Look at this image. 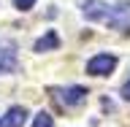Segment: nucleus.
Instances as JSON below:
<instances>
[{
  "label": "nucleus",
  "instance_id": "1",
  "mask_svg": "<svg viewBox=\"0 0 130 127\" xmlns=\"http://www.w3.org/2000/svg\"><path fill=\"white\" fill-rule=\"evenodd\" d=\"M52 97L60 108H76L87 100V89L84 87H54L52 89Z\"/></svg>",
  "mask_w": 130,
  "mask_h": 127
},
{
  "label": "nucleus",
  "instance_id": "2",
  "mask_svg": "<svg viewBox=\"0 0 130 127\" xmlns=\"http://www.w3.org/2000/svg\"><path fill=\"white\" fill-rule=\"evenodd\" d=\"M117 68V57L114 54H95L87 62V73L89 76H108Z\"/></svg>",
  "mask_w": 130,
  "mask_h": 127
},
{
  "label": "nucleus",
  "instance_id": "3",
  "mask_svg": "<svg viewBox=\"0 0 130 127\" xmlns=\"http://www.w3.org/2000/svg\"><path fill=\"white\" fill-rule=\"evenodd\" d=\"M81 11L89 22H108V16H111V6L103 3V0H87L81 6Z\"/></svg>",
  "mask_w": 130,
  "mask_h": 127
},
{
  "label": "nucleus",
  "instance_id": "4",
  "mask_svg": "<svg viewBox=\"0 0 130 127\" xmlns=\"http://www.w3.org/2000/svg\"><path fill=\"white\" fill-rule=\"evenodd\" d=\"M111 27H117V30L122 32H130V3H117V6H111V16H108V22Z\"/></svg>",
  "mask_w": 130,
  "mask_h": 127
},
{
  "label": "nucleus",
  "instance_id": "5",
  "mask_svg": "<svg viewBox=\"0 0 130 127\" xmlns=\"http://www.w3.org/2000/svg\"><path fill=\"white\" fill-rule=\"evenodd\" d=\"M27 119V108L24 105H11L3 116H0V127H22Z\"/></svg>",
  "mask_w": 130,
  "mask_h": 127
},
{
  "label": "nucleus",
  "instance_id": "6",
  "mask_svg": "<svg viewBox=\"0 0 130 127\" xmlns=\"http://www.w3.org/2000/svg\"><path fill=\"white\" fill-rule=\"evenodd\" d=\"M16 70V46L14 43H0V73Z\"/></svg>",
  "mask_w": 130,
  "mask_h": 127
},
{
  "label": "nucleus",
  "instance_id": "7",
  "mask_svg": "<svg viewBox=\"0 0 130 127\" xmlns=\"http://www.w3.org/2000/svg\"><path fill=\"white\" fill-rule=\"evenodd\" d=\"M54 49H60V35H57L54 30H46V32H43V35L38 38V41H35L32 51L43 54V51H54Z\"/></svg>",
  "mask_w": 130,
  "mask_h": 127
},
{
  "label": "nucleus",
  "instance_id": "8",
  "mask_svg": "<svg viewBox=\"0 0 130 127\" xmlns=\"http://www.w3.org/2000/svg\"><path fill=\"white\" fill-rule=\"evenodd\" d=\"M32 127H54V119H52V114L38 111V114H35V122H32Z\"/></svg>",
  "mask_w": 130,
  "mask_h": 127
},
{
  "label": "nucleus",
  "instance_id": "9",
  "mask_svg": "<svg viewBox=\"0 0 130 127\" xmlns=\"http://www.w3.org/2000/svg\"><path fill=\"white\" fill-rule=\"evenodd\" d=\"M14 6L19 8V11H30V8L35 6V0H14Z\"/></svg>",
  "mask_w": 130,
  "mask_h": 127
},
{
  "label": "nucleus",
  "instance_id": "10",
  "mask_svg": "<svg viewBox=\"0 0 130 127\" xmlns=\"http://www.w3.org/2000/svg\"><path fill=\"white\" fill-rule=\"evenodd\" d=\"M122 97H125V100H127V103H130V81H127V84H125V87H122Z\"/></svg>",
  "mask_w": 130,
  "mask_h": 127
}]
</instances>
